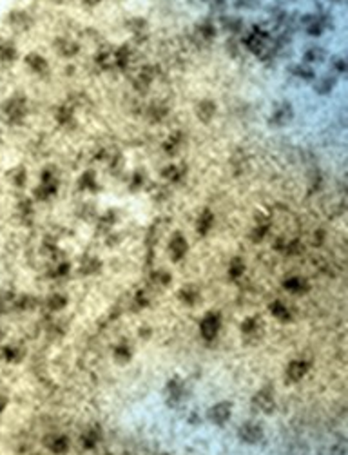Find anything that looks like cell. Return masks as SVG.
<instances>
[{
    "label": "cell",
    "instance_id": "12",
    "mask_svg": "<svg viewBox=\"0 0 348 455\" xmlns=\"http://www.w3.org/2000/svg\"><path fill=\"white\" fill-rule=\"evenodd\" d=\"M28 66L31 67L35 73H44V71H47V62L38 55H29L28 56Z\"/></svg>",
    "mask_w": 348,
    "mask_h": 455
},
{
    "label": "cell",
    "instance_id": "22",
    "mask_svg": "<svg viewBox=\"0 0 348 455\" xmlns=\"http://www.w3.org/2000/svg\"><path fill=\"white\" fill-rule=\"evenodd\" d=\"M178 176H180V169L178 167H167L165 169V178H169V180H178Z\"/></svg>",
    "mask_w": 348,
    "mask_h": 455
},
{
    "label": "cell",
    "instance_id": "18",
    "mask_svg": "<svg viewBox=\"0 0 348 455\" xmlns=\"http://www.w3.org/2000/svg\"><path fill=\"white\" fill-rule=\"evenodd\" d=\"M334 84H336V82H334V78H323L316 86V91H317V93H321V94H326V93H330V91H332Z\"/></svg>",
    "mask_w": 348,
    "mask_h": 455
},
{
    "label": "cell",
    "instance_id": "1",
    "mask_svg": "<svg viewBox=\"0 0 348 455\" xmlns=\"http://www.w3.org/2000/svg\"><path fill=\"white\" fill-rule=\"evenodd\" d=\"M245 44H247V47H249L252 53H256V55L263 56V53H265L267 46H269V40H267V33H263L261 29H254V31H252L251 35L245 38Z\"/></svg>",
    "mask_w": 348,
    "mask_h": 455
},
{
    "label": "cell",
    "instance_id": "26",
    "mask_svg": "<svg viewBox=\"0 0 348 455\" xmlns=\"http://www.w3.org/2000/svg\"><path fill=\"white\" fill-rule=\"evenodd\" d=\"M334 67H336L339 73H344V69H346V66H344V60H337V62H334Z\"/></svg>",
    "mask_w": 348,
    "mask_h": 455
},
{
    "label": "cell",
    "instance_id": "11",
    "mask_svg": "<svg viewBox=\"0 0 348 455\" xmlns=\"http://www.w3.org/2000/svg\"><path fill=\"white\" fill-rule=\"evenodd\" d=\"M171 252L174 258H181V256L187 252V243H185V239L181 238V236H176V238L172 239V243H171Z\"/></svg>",
    "mask_w": 348,
    "mask_h": 455
},
{
    "label": "cell",
    "instance_id": "21",
    "mask_svg": "<svg viewBox=\"0 0 348 455\" xmlns=\"http://www.w3.org/2000/svg\"><path fill=\"white\" fill-rule=\"evenodd\" d=\"M225 29L227 31H239L241 29V20L239 18H227L225 20Z\"/></svg>",
    "mask_w": 348,
    "mask_h": 455
},
{
    "label": "cell",
    "instance_id": "4",
    "mask_svg": "<svg viewBox=\"0 0 348 455\" xmlns=\"http://www.w3.org/2000/svg\"><path fill=\"white\" fill-rule=\"evenodd\" d=\"M24 111H26V107H24L22 100H9L6 106V116L9 122H16L24 116Z\"/></svg>",
    "mask_w": 348,
    "mask_h": 455
},
{
    "label": "cell",
    "instance_id": "28",
    "mask_svg": "<svg viewBox=\"0 0 348 455\" xmlns=\"http://www.w3.org/2000/svg\"><path fill=\"white\" fill-rule=\"evenodd\" d=\"M87 4H98V2H100V0H86Z\"/></svg>",
    "mask_w": 348,
    "mask_h": 455
},
{
    "label": "cell",
    "instance_id": "25",
    "mask_svg": "<svg viewBox=\"0 0 348 455\" xmlns=\"http://www.w3.org/2000/svg\"><path fill=\"white\" fill-rule=\"evenodd\" d=\"M265 232H267V227H258L254 231V236H252V238H254V239H261L263 236H265Z\"/></svg>",
    "mask_w": 348,
    "mask_h": 455
},
{
    "label": "cell",
    "instance_id": "9",
    "mask_svg": "<svg viewBox=\"0 0 348 455\" xmlns=\"http://www.w3.org/2000/svg\"><path fill=\"white\" fill-rule=\"evenodd\" d=\"M229 410H231V406H229V404H225V403L218 404V406H214V408H212L211 417L214 419V423H223V421H227L229 416H231V412H229Z\"/></svg>",
    "mask_w": 348,
    "mask_h": 455
},
{
    "label": "cell",
    "instance_id": "17",
    "mask_svg": "<svg viewBox=\"0 0 348 455\" xmlns=\"http://www.w3.org/2000/svg\"><path fill=\"white\" fill-rule=\"evenodd\" d=\"M292 71H294V75H297L299 78H305V80L314 78V71L310 69V67H306V66H296Z\"/></svg>",
    "mask_w": 348,
    "mask_h": 455
},
{
    "label": "cell",
    "instance_id": "16",
    "mask_svg": "<svg viewBox=\"0 0 348 455\" xmlns=\"http://www.w3.org/2000/svg\"><path fill=\"white\" fill-rule=\"evenodd\" d=\"M15 56H16V51L11 44H2V46H0V58L2 60H13Z\"/></svg>",
    "mask_w": 348,
    "mask_h": 455
},
{
    "label": "cell",
    "instance_id": "29",
    "mask_svg": "<svg viewBox=\"0 0 348 455\" xmlns=\"http://www.w3.org/2000/svg\"><path fill=\"white\" fill-rule=\"evenodd\" d=\"M334 2H343V0H334Z\"/></svg>",
    "mask_w": 348,
    "mask_h": 455
},
{
    "label": "cell",
    "instance_id": "6",
    "mask_svg": "<svg viewBox=\"0 0 348 455\" xmlns=\"http://www.w3.org/2000/svg\"><path fill=\"white\" fill-rule=\"evenodd\" d=\"M254 406L258 410H263V412H270L272 410V406H274V399H272V396L267 392H261L256 396L254 399Z\"/></svg>",
    "mask_w": 348,
    "mask_h": 455
},
{
    "label": "cell",
    "instance_id": "10",
    "mask_svg": "<svg viewBox=\"0 0 348 455\" xmlns=\"http://www.w3.org/2000/svg\"><path fill=\"white\" fill-rule=\"evenodd\" d=\"M196 35L200 36L203 42H209V40L216 35V29H214V26H212L211 22H201L200 26L196 28Z\"/></svg>",
    "mask_w": 348,
    "mask_h": 455
},
{
    "label": "cell",
    "instance_id": "14",
    "mask_svg": "<svg viewBox=\"0 0 348 455\" xmlns=\"http://www.w3.org/2000/svg\"><path fill=\"white\" fill-rule=\"evenodd\" d=\"M323 58H325V51H323L321 47H312V49H309V51L305 53L306 62H321Z\"/></svg>",
    "mask_w": 348,
    "mask_h": 455
},
{
    "label": "cell",
    "instance_id": "8",
    "mask_svg": "<svg viewBox=\"0 0 348 455\" xmlns=\"http://www.w3.org/2000/svg\"><path fill=\"white\" fill-rule=\"evenodd\" d=\"M241 437L249 443H256V441L261 439V430L256 424H245L241 430Z\"/></svg>",
    "mask_w": 348,
    "mask_h": 455
},
{
    "label": "cell",
    "instance_id": "13",
    "mask_svg": "<svg viewBox=\"0 0 348 455\" xmlns=\"http://www.w3.org/2000/svg\"><path fill=\"white\" fill-rule=\"evenodd\" d=\"M305 374H306V363L294 361L292 365L289 366V376L292 377V379H301Z\"/></svg>",
    "mask_w": 348,
    "mask_h": 455
},
{
    "label": "cell",
    "instance_id": "3",
    "mask_svg": "<svg viewBox=\"0 0 348 455\" xmlns=\"http://www.w3.org/2000/svg\"><path fill=\"white\" fill-rule=\"evenodd\" d=\"M292 114H294L292 107H290L289 104H281V106L274 111V114H272V123H274V126H285V123H289L290 120H292Z\"/></svg>",
    "mask_w": 348,
    "mask_h": 455
},
{
    "label": "cell",
    "instance_id": "7",
    "mask_svg": "<svg viewBox=\"0 0 348 455\" xmlns=\"http://www.w3.org/2000/svg\"><path fill=\"white\" fill-rule=\"evenodd\" d=\"M218 328H219V319L216 318V316H209L203 321V325H201V332H203L205 338H214Z\"/></svg>",
    "mask_w": 348,
    "mask_h": 455
},
{
    "label": "cell",
    "instance_id": "5",
    "mask_svg": "<svg viewBox=\"0 0 348 455\" xmlns=\"http://www.w3.org/2000/svg\"><path fill=\"white\" fill-rule=\"evenodd\" d=\"M214 113H216V106L211 102V100H205V102H201L200 106H198V109H196L198 118H200V120H203V122H209V120L214 116Z\"/></svg>",
    "mask_w": 348,
    "mask_h": 455
},
{
    "label": "cell",
    "instance_id": "24",
    "mask_svg": "<svg viewBox=\"0 0 348 455\" xmlns=\"http://www.w3.org/2000/svg\"><path fill=\"white\" fill-rule=\"evenodd\" d=\"M286 286H289L290 291H297V288H301L303 286V283L299 281V279H290V281L286 283Z\"/></svg>",
    "mask_w": 348,
    "mask_h": 455
},
{
    "label": "cell",
    "instance_id": "2",
    "mask_svg": "<svg viewBox=\"0 0 348 455\" xmlns=\"http://www.w3.org/2000/svg\"><path fill=\"white\" fill-rule=\"evenodd\" d=\"M303 22H305V29H306V33H309V35H312V36H319L321 33L325 31L326 22H325V18H323V16L310 15V16H306V18L303 20Z\"/></svg>",
    "mask_w": 348,
    "mask_h": 455
},
{
    "label": "cell",
    "instance_id": "20",
    "mask_svg": "<svg viewBox=\"0 0 348 455\" xmlns=\"http://www.w3.org/2000/svg\"><path fill=\"white\" fill-rule=\"evenodd\" d=\"M71 109L69 107H60L58 111H56V120H58L60 123H66V122H69L71 120Z\"/></svg>",
    "mask_w": 348,
    "mask_h": 455
},
{
    "label": "cell",
    "instance_id": "27",
    "mask_svg": "<svg viewBox=\"0 0 348 455\" xmlns=\"http://www.w3.org/2000/svg\"><path fill=\"white\" fill-rule=\"evenodd\" d=\"M51 305H53V306H60V305H64V299H60V298H53Z\"/></svg>",
    "mask_w": 348,
    "mask_h": 455
},
{
    "label": "cell",
    "instance_id": "23",
    "mask_svg": "<svg viewBox=\"0 0 348 455\" xmlns=\"http://www.w3.org/2000/svg\"><path fill=\"white\" fill-rule=\"evenodd\" d=\"M241 272H243V263L239 261V259H234V263H232V267H231V274L239 276Z\"/></svg>",
    "mask_w": 348,
    "mask_h": 455
},
{
    "label": "cell",
    "instance_id": "15",
    "mask_svg": "<svg viewBox=\"0 0 348 455\" xmlns=\"http://www.w3.org/2000/svg\"><path fill=\"white\" fill-rule=\"evenodd\" d=\"M56 47H58V51L62 53V55H66V56H71V55H74V53L78 51V47L74 46L73 42H66V40H60Z\"/></svg>",
    "mask_w": 348,
    "mask_h": 455
},
{
    "label": "cell",
    "instance_id": "19",
    "mask_svg": "<svg viewBox=\"0 0 348 455\" xmlns=\"http://www.w3.org/2000/svg\"><path fill=\"white\" fill-rule=\"evenodd\" d=\"M211 221H212L211 212H203L200 218V223H198V231H200L201 234H205V232L209 231V227H211Z\"/></svg>",
    "mask_w": 348,
    "mask_h": 455
}]
</instances>
